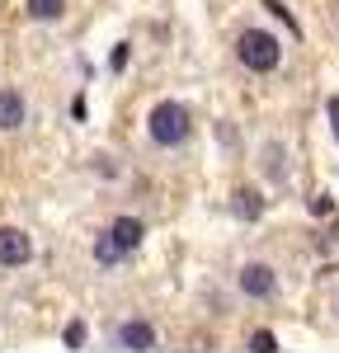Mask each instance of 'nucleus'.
Instances as JSON below:
<instances>
[{"label":"nucleus","instance_id":"7","mask_svg":"<svg viewBox=\"0 0 339 353\" xmlns=\"http://www.w3.org/2000/svg\"><path fill=\"white\" fill-rule=\"evenodd\" d=\"M28 123V104L19 90H10V85H0V132H19Z\"/></svg>","mask_w":339,"mask_h":353},{"label":"nucleus","instance_id":"6","mask_svg":"<svg viewBox=\"0 0 339 353\" xmlns=\"http://www.w3.org/2000/svg\"><path fill=\"white\" fill-rule=\"evenodd\" d=\"M161 339H156V325H146V321H123V325L113 330V349H127V353H146L156 349Z\"/></svg>","mask_w":339,"mask_h":353},{"label":"nucleus","instance_id":"4","mask_svg":"<svg viewBox=\"0 0 339 353\" xmlns=\"http://www.w3.org/2000/svg\"><path fill=\"white\" fill-rule=\"evenodd\" d=\"M236 288L245 292L250 301H269L274 292H278V273H274V264H245V269L236 273Z\"/></svg>","mask_w":339,"mask_h":353},{"label":"nucleus","instance_id":"8","mask_svg":"<svg viewBox=\"0 0 339 353\" xmlns=\"http://www.w3.org/2000/svg\"><path fill=\"white\" fill-rule=\"evenodd\" d=\"M231 212H236L240 221H259L264 217V198H259L254 189H236L231 193Z\"/></svg>","mask_w":339,"mask_h":353},{"label":"nucleus","instance_id":"1","mask_svg":"<svg viewBox=\"0 0 339 353\" xmlns=\"http://www.w3.org/2000/svg\"><path fill=\"white\" fill-rule=\"evenodd\" d=\"M194 132V113L184 109L179 99H161L156 109L146 113V137L161 146V151H174V146H184Z\"/></svg>","mask_w":339,"mask_h":353},{"label":"nucleus","instance_id":"12","mask_svg":"<svg viewBox=\"0 0 339 353\" xmlns=\"http://www.w3.org/2000/svg\"><path fill=\"white\" fill-rule=\"evenodd\" d=\"M325 113H330V132H335V141H339V94L325 104Z\"/></svg>","mask_w":339,"mask_h":353},{"label":"nucleus","instance_id":"10","mask_svg":"<svg viewBox=\"0 0 339 353\" xmlns=\"http://www.w3.org/2000/svg\"><path fill=\"white\" fill-rule=\"evenodd\" d=\"M264 174H274V179H282V174H287V170H282V146H264Z\"/></svg>","mask_w":339,"mask_h":353},{"label":"nucleus","instance_id":"3","mask_svg":"<svg viewBox=\"0 0 339 353\" xmlns=\"http://www.w3.org/2000/svg\"><path fill=\"white\" fill-rule=\"evenodd\" d=\"M236 57H240L245 71L269 76V71H278V61H282V43L269 33V28H245V33L236 38Z\"/></svg>","mask_w":339,"mask_h":353},{"label":"nucleus","instance_id":"2","mask_svg":"<svg viewBox=\"0 0 339 353\" xmlns=\"http://www.w3.org/2000/svg\"><path fill=\"white\" fill-rule=\"evenodd\" d=\"M141 241H146V226H141L137 217H118L109 231L94 241V259H99L104 269H109V264H123L132 250H141Z\"/></svg>","mask_w":339,"mask_h":353},{"label":"nucleus","instance_id":"11","mask_svg":"<svg viewBox=\"0 0 339 353\" xmlns=\"http://www.w3.org/2000/svg\"><path fill=\"white\" fill-rule=\"evenodd\" d=\"M250 349L254 353H274V349H278V339H274L269 330H259V334H250Z\"/></svg>","mask_w":339,"mask_h":353},{"label":"nucleus","instance_id":"13","mask_svg":"<svg viewBox=\"0 0 339 353\" xmlns=\"http://www.w3.org/2000/svg\"><path fill=\"white\" fill-rule=\"evenodd\" d=\"M66 344H71V349H76V344H85V325H71V330H66Z\"/></svg>","mask_w":339,"mask_h":353},{"label":"nucleus","instance_id":"5","mask_svg":"<svg viewBox=\"0 0 339 353\" xmlns=\"http://www.w3.org/2000/svg\"><path fill=\"white\" fill-rule=\"evenodd\" d=\"M33 259V241L19 226H0V269H24Z\"/></svg>","mask_w":339,"mask_h":353},{"label":"nucleus","instance_id":"9","mask_svg":"<svg viewBox=\"0 0 339 353\" xmlns=\"http://www.w3.org/2000/svg\"><path fill=\"white\" fill-rule=\"evenodd\" d=\"M28 19H38V24H56L61 14H66V0H24Z\"/></svg>","mask_w":339,"mask_h":353}]
</instances>
